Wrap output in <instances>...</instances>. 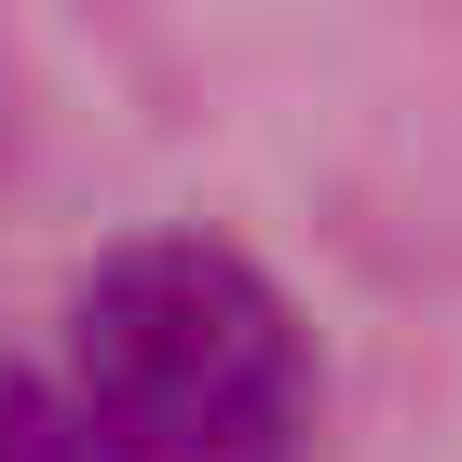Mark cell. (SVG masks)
I'll return each instance as SVG.
<instances>
[{
    "label": "cell",
    "mask_w": 462,
    "mask_h": 462,
    "mask_svg": "<svg viewBox=\"0 0 462 462\" xmlns=\"http://www.w3.org/2000/svg\"><path fill=\"white\" fill-rule=\"evenodd\" d=\"M0 462H82L69 394H55V381H28V367H0Z\"/></svg>",
    "instance_id": "cell-2"
},
{
    "label": "cell",
    "mask_w": 462,
    "mask_h": 462,
    "mask_svg": "<svg viewBox=\"0 0 462 462\" xmlns=\"http://www.w3.org/2000/svg\"><path fill=\"white\" fill-rule=\"evenodd\" d=\"M69 421L82 462H300L313 448V340L245 245L150 231L69 300Z\"/></svg>",
    "instance_id": "cell-1"
}]
</instances>
